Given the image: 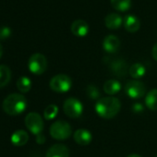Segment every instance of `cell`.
<instances>
[{"mask_svg":"<svg viewBox=\"0 0 157 157\" xmlns=\"http://www.w3.org/2000/svg\"><path fill=\"white\" fill-rule=\"evenodd\" d=\"M120 108L121 103L116 97H101L94 106L97 115L104 119L113 118L118 114Z\"/></svg>","mask_w":157,"mask_h":157,"instance_id":"obj_1","label":"cell"},{"mask_svg":"<svg viewBox=\"0 0 157 157\" xmlns=\"http://www.w3.org/2000/svg\"><path fill=\"white\" fill-rule=\"evenodd\" d=\"M28 106L27 99L20 94H11L3 101V110L10 116H18L22 114Z\"/></svg>","mask_w":157,"mask_h":157,"instance_id":"obj_2","label":"cell"},{"mask_svg":"<svg viewBox=\"0 0 157 157\" xmlns=\"http://www.w3.org/2000/svg\"><path fill=\"white\" fill-rule=\"evenodd\" d=\"M72 134V128L67 121L64 120H57L54 122L50 127V135L52 138L64 140L69 138Z\"/></svg>","mask_w":157,"mask_h":157,"instance_id":"obj_3","label":"cell"},{"mask_svg":"<svg viewBox=\"0 0 157 157\" xmlns=\"http://www.w3.org/2000/svg\"><path fill=\"white\" fill-rule=\"evenodd\" d=\"M49 86L52 91L59 94L67 93L72 86L71 78L66 74H57L54 76L49 82Z\"/></svg>","mask_w":157,"mask_h":157,"instance_id":"obj_4","label":"cell"},{"mask_svg":"<svg viewBox=\"0 0 157 157\" xmlns=\"http://www.w3.org/2000/svg\"><path fill=\"white\" fill-rule=\"evenodd\" d=\"M63 110L65 115L68 117L78 118L82 116L83 112V105L78 99L75 97H69L64 102Z\"/></svg>","mask_w":157,"mask_h":157,"instance_id":"obj_5","label":"cell"},{"mask_svg":"<svg viewBox=\"0 0 157 157\" xmlns=\"http://www.w3.org/2000/svg\"><path fill=\"white\" fill-rule=\"evenodd\" d=\"M29 70L34 75H42L47 68L46 57L40 53H35L31 56L28 61Z\"/></svg>","mask_w":157,"mask_h":157,"instance_id":"obj_6","label":"cell"},{"mask_svg":"<svg viewBox=\"0 0 157 157\" xmlns=\"http://www.w3.org/2000/svg\"><path fill=\"white\" fill-rule=\"evenodd\" d=\"M25 126L33 135L38 136L42 134L44 129V121L38 113L32 112L29 113L25 117Z\"/></svg>","mask_w":157,"mask_h":157,"instance_id":"obj_7","label":"cell"},{"mask_svg":"<svg viewBox=\"0 0 157 157\" xmlns=\"http://www.w3.org/2000/svg\"><path fill=\"white\" fill-rule=\"evenodd\" d=\"M125 92L131 99H140L145 95L146 87L141 82L132 80L127 82L125 86Z\"/></svg>","mask_w":157,"mask_h":157,"instance_id":"obj_8","label":"cell"},{"mask_svg":"<svg viewBox=\"0 0 157 157\" xmlns=\"http://www.w3.org/2000/svg\"><path fill=\"white\" fill-rule=\"evenodd\" d=\"M120 47V40L113 34L107 35L103 41V49L108 54H115Z\"/></svg>","mask_w":157,"mask_h":157,"instance_id":"obj_9","label":"cell"},{"mask_svg":"<svg viewBox=\"0 0 157 157\" xmlns=\"http://www.w3.org/2000/svg\"><path fill=\"white\" fill-rule=\"evenodd\" d=\"M71 33L78 37H84L89 33L90 27L83 20H76L72 22L70 27Z\"/></svg>","mask_w":157,"mask_h":157,"instance_id":"obj_10","label":"cell"},{"mask_svg":"<svg viewBox=\"0 0 157 157\" xmlns=\"http://www.w3.org/2000/svg\"><path fill=\"white\" fill-rule=\"evenodd\" d=\"M73 138L76 143H78V145H82V146L89 145L93 140L92 133L85 128L77 129L75 133L73 134Z\"/></svg>","mask_w":157,"mask_h":157,"instance_id":"obj_11","label":"cell"},{"mask_svg":"<svg viewBox=\"0 0 157 157\" xmlns=\"http://www.w3.org/2000/svg\"><path fill=\"white\" fill-rule=\"evenodd\" d=\"M69 151L68 148L61 143H56L52 145L46 151L45 157H68Z\"/></svg>","mask_w":157,"mask_h":157,"instance_id":"obj_12","label":"cell"},{"mask_svg":"<svg viewBox=\"0 0 157 157\" xmlns=\"http://www.w3.org/2000/svg\"><path fill=\"white\" fill-rule=\"evenodd\" d=\"M109 67L111 71L117 77H123L128 71V64L123 59H114L111 61Z\"/></svg>","mask_w":157,"mask_h":157,"instance_id":"obj_13","label":"cell"},{"mask_svg":"<svg viewBox=\"0 0 157 157\" xmlns=\"http://www.w3.org/2000/svg\"><path fill=\"white\" fill-rule=\"evenodd\" d=\"M123 21L124 20L122 19V17L119 14H117V13H110L105 17V24L110 30H117L123 24Z\"/></svg>","mask_w":157,"mask_h":157,"instance_id":"obj_14","label":"cell"},{"mask_svg":"<svg viewBox=\"0 0 157 157\" xmlns=\"http://www.w3.org/2000/svg\"><path fill=\"white\" fill-rule=\"evenodd\" d=\"M123 24L126 31H128V33H136L140 27V20L132 14H128L124 18Z\"/></svg>","mask_w":157,"mask_h":157,"instance_id":"obj_15","label":"cell"},{"mask_svg":"<svg viewBox=\"0 0 157 157\" xmlns=\"http://www.w3.org/2000/svg\"><path fill=\"white\" fill-rule=\"evenodd\" d=\"M10 140H11V143L13 145L21 147V146L25 145L28 142L29 135L25 130L20 129V130H17V131L13 132V134L10 137Z\"/></svg>","mask_w":157,"mask_h":157,"instance_id":"obj_16","label":"cell"},{"mask_svg":"<svg viewBox=\"0 0 157 157\" xmlns=\"http://www.w3.org/2000/svg\"><path fill=\"white\" fill-rule=\"evenodd\" d=\"M121 90V84L117 80H108L104 84V91L109 95H114L119 93Z\"/></svg>","mask_w":157,"mask_h":157,"instance_id":"obj_17","label":"cell"},{"mask_svg":"<svg viewBox=\"0 0 157 157\" xmlns=\"http://www.w3.org/2000/svg\"><path fill=\"white\" fill-rule=\"evenodd\" d=\"M145 105L150 110L157 111V89H152L146 94Z\"/></svg>","mask_w":157,"mask_h":157,"instance_id":"obj_18","label":"cell"},{"mask_svg":"<svg viewBox=\"0 0 157 157\" xmlns=\"http://www.w3.org/2000/svg\"><path fill=\"white\" fill-rule=\"evenodd\" d=\"M11 78V70L6 65H0V88L8 85Z\"/></svg>","mask_w":157,"mask_h":157,"instance_id":"obj_19","label":"cell"},{"mask_svg":"<svg viewBox=\"0 0 157 157\" xmlns=\"http://www.w3.org/2000/svg\"><path fill=\"white\" fill-rule=\"evenodd\" d=\"M128 73H129V75L133 78H136V80H138V78H142L145 75L146 68H145V67L142 64L135 63V64H133L132 66L129 67Z\"/></svg>","mask_w":157,"mask_h":157,"instance_id":"obj_20","label":"cell"},{"mask_svg":"<svg viewBox=\"0 0 157 157\" xmlns=\"http://www.w3.org/2000/svg\"><path fill=\"white\" fill-rule=\"evenodd\" d=\"M112 7L117 11H127L130 9L131 0H110Z\"/></svg>","mask_w":157,"mask_h":157,"instance_id":"obj_21","label":"cell"},{"mask_svg":"<svg viewBox=\"0 0 157 157\" xmlns=\"http://www.w3.org/2000/svg\"><path fill=\"white\" fill-rule=\"evenodd\" d=\"M17 88L21 93L26 94L32 89V81L28 77H21L17 82Z\"/></svg>","mask_w":157,"mask_h":157,"instance_id":"obj_22","label":"cell"},{"mask_svg":"<svg viewBox=\"0 0 157 157\" xmlns=\"http://www.w3.org/2000/svg\"><path fill=\"white\" fill-rule=\"evenodd\" d=\"M57 113H58V107L56 105H49L44 109V117L46 120H52L57 116Z\"/></svg>","mask_w":157,"mask_h":157,"instance_id":"obj_23","label":"cell"},{"mask_svg":"<svg viewBox=\"0 0 157 157\" xmlns=\"http://www.w3.org/2000/svg\"><path fill=\"white\" fill-rule=\"evenodd\" d=\"M86 94H87V96L93 100L98 101L101 98L99 89L97 87H95L94 85H88L87 89H86Z\"/></svg>","mask_w":157,"mask_h":157,"instance_id":"obj_24","label":"cell"},{"mask_svg":"<svg viewBox=\"0 0 157 157\" xmlns=\"http://www.w3.org/2000/svg\"><path fill=\"white\" fill-rule=\"evenodd\" d=\"M11 35V30L8 26H2L0 27V40L8 39Z\"/></svg>","mask_w":157,"mask_h":157,"instance_id":"obj_25","label":"cell"},{"mask_svg":"<svg viewBox=\"0 0 157 157\" xmlns=\"http://www.w3.org/2000/svg\"><path fill=\"white\" fill-rule=\"evenodd\" d=\"M131 109H132V112L135 113V114H141V113L144 112V106H143V105L140 104V103H136V104H134V105H132Z\"/></svg>","mask_w":157,"mask_h":157,"instance_id":"obj_26","label":"cell"},{"mask_svg":"<svg viewBox=\"0 0 157 157\" xmlns=\"http://www.w3.org/2000/svg\"><path fill=\"white\" fill-rule=\"evenodd\" d=\"M151 54H152V57H153V59L157 61V43L153 45V47H152V51H151Z\"/></svg>","mask_w":157,"mask_h":157,"instance_id":"obj_27","label":"cell"},{"mask_svg":"<svg viewBox=\"0 0 157 157\" xmlns=\"http://www.w3.org/2000/svg\"><path fill=\"white\" fill-rule=\"evenodd\" d=\"M36 140H37V142H38V143L42 144V143H44V142L45 141V138H44V136L43 134H40V135H38V136H37Z\"/></svg>","mask_w":157,"mask_h":157,"instance_id":"obj_28","label":"cell"},{"mask_svg":"<svg viewBox=\"0 0 157 157\" xmlns=\"http://www.w3.org/2000/svg\"><path fill=\"white\" fill-rule=\"evenodd\" d=\"M127 157H141V156H140V155H139V154H136V153H132V154L128 155Z\"/></svg>","mask_w":157,"mask_h":157,"instance_id":"obj_29","label":"cell"},{"mask_svg":"<svg viewBox=\"0 0 157 157\" xmlns=\"http://www.w3.org/2000/svg\"><path fill=\"white\" fill-rule=\"evenodd\" d=\"M2 55H3V47H2L1 44H0V58H1Z\"/></svg>","mask_w":157,"mask_h":157,"instance_id":"obj_30","label":"cell"},{"mask_svg":"<svg viewBox=\"0 0 157 157\" xmlns=\"http://www.w3.org/2000/svg\"><path fill=\"white\" fill-rule=\"evenodd\" d=\"M155 157H157V155H156V156H155Z\"/></svg>","mask_w":157,"mask_h":157,"instance_id":"obj_31","label":"cell"}]
</instances>
